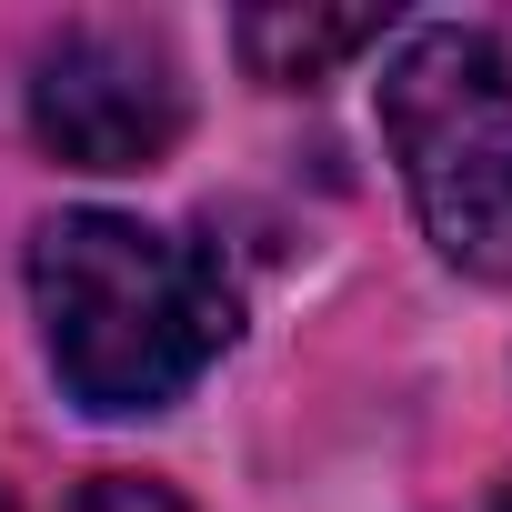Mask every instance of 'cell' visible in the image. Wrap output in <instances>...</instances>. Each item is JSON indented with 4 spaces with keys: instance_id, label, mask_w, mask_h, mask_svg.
<instances>
[{
    "instance_id": "277c9868",
    "label": "cell",
    "mask_w": 512,
    "mask_h": 512,
    "mask_svg": "<svg viewBox=\"0 0 512 512\" xmlns=\"http://www.w3.org/2000/svg\"><path fill=\"white\" fill-rule=\"evenodd\" d=\"M392 31V11H241L231 21V41H241V61L262 71V81H332L352 51H372Z\"/></svg>"
},
{
    "instance_id": "6da1fadb",
    "label": "cell",
    "mask_w": 512,
    "mask_h": 512,
    "mask_svg": "<svg viewBox=\"0 0 512 512\" xmlns=\"http://www.w3.org/2000/svg\"><path fill=\"white\" fill-rule=\"evenodd\" d=\"M31 302L51 372L91 412H161L231 342V282L191 241L121 211H61L31 241Z\"/></svg>"
},
{
    "instance_id": "3957f363",
    "label": "cell",
    "mask_w": 512,
    "mask_h": 512,
    "mask_svg": "<svg viewBox=\"0 0 512 512\" xmlns=\"http://www.w3.org/2000/svg\"><path fill=\"white\" fill-rule=\"evenodd\" d=\"M31 131L61 171H151L181 141L171 51L141 31H71L31 71Z\"/></svg>"
},
{
    "instance_id": "8992f818",
    "label": "cell",
    "mask_w": 512,
    "mask_h": 512,
    "mask_svg": "<svg viewBox=\"0 0 512 512\" xmlns=\"http://www.w3.org/2000/svg\"><path fill=\"white\" fill-rule=\"evenodd\" d=\"M502 512H512V492H502Z\"/></svg>"
},
{
    "instance_id": "7a4b0ae2",
    "label": "cell",
    "mask_w": 512,
    "mask_h": 512,
    "mask_svg": "<svg viewBox=\"0 0 512 512\" xmlns=\"http://www.w3.org/2000/svg\"><path fill=\"white\" fill-rule=\"evenodd\" d=\"M382 141L442 262L472 282H512V61L502 41L462 21L412 31L382 71Z\"/></svg>"
},
{
    "instance_id": "5b68a950",
    "label": "cell",
    "mask_w": 512,
    "mask_h": 512,
    "mask_svg": "<svg viewBox=\"0 0 512 512\" xmlns=\"http://www.w3.org/2000/svg\"><path fill=\"white\" fill-rule=\"evenodd\" d=\"M71 512H181V492H171V482H151V472H101Z\"/></svg>"
}]
</instances>
